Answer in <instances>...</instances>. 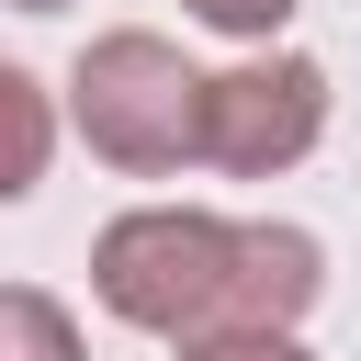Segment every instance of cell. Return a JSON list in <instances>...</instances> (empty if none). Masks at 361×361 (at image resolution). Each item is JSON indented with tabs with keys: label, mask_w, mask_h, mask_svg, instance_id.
I'll use <instances>...</instances> for the list:
<instances>
[{
	"label": "cell",
	"mask_w": 361,
	"mask_h": 361,
	"mask_svg": "<svg viewBox=\"0 0 361 361\" xmlns=\"http://www.w3.org/2000/svg\"><path fill=\"white\" fill-rule=\"evenodd\" d=\"M180 361H316L293 327H214V338H180Z\"/></svg>",
	"instance_id": "cell-6"
},
{
	"label": "cell",
	"mask_w": 361,
	"mask_h": 361,
	"mask_svg": "<svg viewBox=\"0 0 361 361\" xmlns=\"http://www.w3.org/2000/svg\"><path fill=\"white\" fill-rule=\"evenodd\" d=\"M45 158H56V102H45L34 68L0 56V203H23V192L45 180Z\"/></svg>",
	"instance_id": "cell-4"
},
{
	"label": "cell",
	"mask_w": 361,
	"mask_h": 361,
	"mask_svg": "<svg viewBox=\"0 0 361 361\" xmlns=\"http://www.w3.org/2000/svg\"><path fill=\"white\" fill-rule=\"evenodd\" d=\"M11 11H68V0H11Z\"/></svg>",
	"instance_id": "cell-8"
},
{
	"label": "cell",
	"mask_w": 361,
	"mask_h": 361,
	"mask_svg": "<svg viewBox=\"0 0 361 361\" xmlns=\"http://www.w3.org/2000/svg\"><path fill=\"white\" fill-rule=\"evenodd\" d=\"M90 293L113 327L147 338H214V327H305L327 293L316 226L282 214H203V203H135L90 237Z\"/></svg>",
	"instance_id": "cell-1"
},
{
	"label": "cell",
	"mask_w": 361,
	"mask_h": 361,
	"mask_svg": "<svg viewBox=\"0 0 361 361\" xmlns=\"http://www.w3.org/2000/svg\"><path fill=\"white\" fill-rule=\"evenodd\" d=\"M203 90H214V79H203L169 34L113 23V34H90L79 68H68V124H79V147H90L102 169L169 180V169H203Z\"/></svg>",
	"instance_id": "cell-2"
},
{
	"label": "cell",
	"mask_w": 361,
	"mask_h": 361,
	"mask_svg": "<svg viewBox=\"0 0 361 361\" xmlns=\"http://www.w3.org/2000/svg\"><path fill=\"white\" fill-rule=\"evenodd\" d=\"M316 135H327V68L316 56L259 45V56L214 68V90H203V169L282 180L293 158H316Z\"/></svg>",
	"instance_id": "cell-3"
},
{
	"label": "cell",
	"mask_w": 361,
	"mask_h": 361,
	"mask_svg": "<svg viewBox=\"0 0 361 361\" xmlns=\"http://www.w3.org/2000/svg\"><path fill=\"white\" fill-rule=\"evenodd\" d=\"M0 361H90V350H79V316L45 282H0Z\"/></svg>",
	"instance_id": "cell-5"
},
{
	"label": "cell",
	"mask_w": 361,
	"mask_h": 361,
	"mask_svg": "<svg viewBox=\"0 0 361 361\" xmlns=\"http://www.w3.org/2000/svg\"><path fill=\"white\" fill-rule=\"evenodd\" d=\"M180 11H192V23H214V34H237V45H271L305 0H180Z\"/></svg>",
	"instance_id": "cell-7"
}]
</instances>
